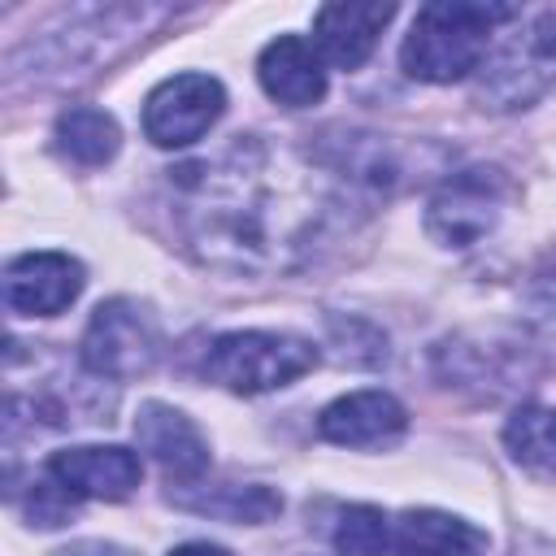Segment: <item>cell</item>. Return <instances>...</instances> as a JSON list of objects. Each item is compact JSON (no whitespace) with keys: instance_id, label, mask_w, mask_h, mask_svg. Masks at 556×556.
Returning <instances> with one entry per match:
<instances>
[{"instance_id":"1","label":"cell","mask_w":556,"mask_h":556,"mask_svg":"<svg viewBox=\"0 0 556 556\" xmlns=\"http://www.w3.org/2000/svg\"><path fill=\"white\" fill-rule=\"evenodd\" d=\"M278 169L282 161L256 139H239L217 161L174 169L187 248L235 274L291 265L308 248L317 208H287L295 187L278 182Z\"/></svg>"},{"instance_id":"2","label":"cell","mask_w":556,"mask_h":556,"mask_svg":"<svg viewBox=\"0 0 556 556\" xmlns=\"http://www.w3.org/2000/svg\"><path fill=\"white\" fill-rule=\"evenodd\" d=\"M513 17H517L513 4H469V0L421 4L404 35L400 61L421 83L465 78L469 70H478L495 26H504Z\"/></svg>"},{"instance_id":"3","label":"cell","mask_w":556,"mask_h":556,"mask_svg":"<svg viewBox=\"0 0 556 556\" xmlns=\"http://www.w3.org/2000/svg\"><path fill=\"white\" fill-rule=\"evenodd\" d=\"M313 365H317V348L300 334H278V330H230L217 334L204 352V378L235 395L278 391L304 378Z\"/></svg>"},{"instance_id":"4","label":"cell","mask_w":556,"mask_h":556,"mask_svg":"<svg viewBox=\"0 0 556 556\" xmlns=\"http://www.w3.org/2000/svg\"><path fill=\"white\" fill-rule=\"evenodd\" d=\"M556 87V9H543L482 70L478 96L491 109H526Z\"/></svg>"},{"instance_id":"5","label":"cell","mask_w":556,"mask_h":556,"mask_svg":"<svg viewBox=\"0 0 556 556\" xmlns=\"http://www.w3.org/2000/svg\"><path fill=\"white\" fill-rule=\"evenodd\" d=\"M161 356V334L156 321L148 317V308H139L135 300H104L87 330H83V365L96 378H139L156 365Z\"/></svg>"},{"instance_id":"6","label":"cell","mask_w":556,"mask_h":556,"mask_svg":"<svg viewBox=\"0 0 556 556\" xmlns=\"http://www.w3.org/2000/svg\"><path fill=\"white\" fill-rule=\"evenodd\" d=\"M504 200H508V178L500 169L491 165L460 169L430 195L426 230L443 248H469L500 222Z\"/></svg>"},{"instance_id":"7","label":"cell","mask_w":556,"mask_h":556,"mask_svg":"<svg viewBox=\"0 0 556 556\" xmlns=\"http://www.w3.org/2000/svg\"><path fill=\"white\" fill-rule=\"evenodd\" d=\"M226 109V91L213 74H174L143 100V130L156 148L195 143Z\"/></svg>"},{"instance_id":"8","label":"cell","mask_w":556,"mask_h":556,"mask_svg":"<svg viewBox=\"0 0 556 556\" xmlns=\"http://www.w3.org/2000/svg\"><path fill=\"white\" fill-rule=\"evenodd\" d=\"M83 291V265L65 252H26L4 269V304L17 317H56Z\"/></svg>"},{"instance_id":"9","label":"cell","mask_w":556,"mask_h":556,"mask_svg":"<svg viewBox=\"0 0 556 556\" xmlns=\"http://www.w3.org/2000/svg\"><path fill=\"white\" fill-rule=\"evenodd\" d=\"M135 443L161 465V473L169 482H195L208 469V443H204L200 426L187 413H178V408H169L161 400L139 404Z\"/></svg>"},{"instance_id":"10","label":"cell","mask_w":556,"mask_h":556,"mask_svg":"<svg viewBox=\"0 0 556 556\" xmlns=\"http://www.w3.org/2000/svg\"><path fill=\"white\" fill-rule=\"evenodd\" d=\"M48 473L74 491V495H87V500H126L139 478H143V465L130 447H117V443H83V447H61L48 456Z\"/></svg>"},{"instance_id":"11","label":"cell","mask_w":556,"mask_h":556,"mask_svg":"<svg viewBox=\"0 0 556 556\" xmlns=\"http://www.w3.org/2000/svg\"><path fill=\"white\" fill-rule=\"evenodd\" d=\"M404 426H408V413L387 391L339 395L317 417V434L326 443H339V447H387V443H395L404 434Z\"/></svg>"},{"instance_id":"12","label":"cell","mask_w":556,"mask_h":556,"mask_svg":"<svg viewBox=\"0 0 556 556\" xmlns=\"http://www.w3.org/2000/svg\"><path fill=\"white\" fill-rule=\"evenodd\" d=\"M391 17H395V4H326V9H317V17H313L317 56H326L339 70H361Z\"/></svg>"},{"instance_id":"13","label":"cell","mask_w":556,"mask_h":556,"mask_svg":"<svg viewBox=\"0 0 556 556\" xmlns=\"http://www.w3.org/2000/svg\"><path fill=\"white\" fill-rule=\"evenodd\" d=\"M256 78H261L265 96L287 109H308L326 96L321 56L300 35H278L274 43H265V52L256 61Z\"/></svg>"},{"instance_id":"14","label":"cell","mask_w":556,"mask_h":556,"mask_svg":"<svg viewBox=\"0 0 556 556\" xmlns=\"http://www.w3.org/2000/svg\"><path fill=\"white\" fill-rule=\"evenodd\" d=\"M486 534L452 513L439 508H408L400 521H391L387 556H482Z\"/></svg>"},{"instance_id":"15","label":"cell","mask_w":556,"mask_h":556,"mask_svg":"<svg viewBox=\"0 0 556 556\" xmlns=\"http://www.w3.org/2000/svg\"><path fill=\"white\" fill-rule=\"evenodd\" d=\"M52 139H56L61 156H70L74 165H104V161H113V152L122 143V130L104 109L74 104L56 117Z\"/></svg>"},{"instance_id":"16","label":"cell","mask_w":556,"mask_h":556,"mask_svg":"<svg viewBox=\"0 0 556 556\" xmlns=\"http://www.w3.org/2000/svg\"><path fill=\"white\" fill-rule=\"evenodd\" d=\"M178 508L200 513V517H217V521H243V526H261L274 521L282 513V495L274 486H213L204 495H169Z\"/></svg>"},{"instance_id":"17","label":"cell","mask_w":556,"mask_h":556,"mask_svg":"<svg viewBox=\"0 0 556 556\" xmlns=\"http://www.w3.org/2000/svg\"><path fill=\"white\" fill-rule=\"evenodd\" d=\"M504 447L530 473L556 478V408H547V404H521L504 421Z\"/></svg>"},{"instance_id":"18","label":"cell","mask_w":556,"mask_h":556,"mask_svg":"<svg viewBox=\"0 0 556 556\" xmlns=\"http://www.w3.org/2000/svg\"><path fill=\"white\" fill-rule=\"evenodd\" d=\"M387 534H391V521L378 508L352 504L339 513L334 547H339V556H387Z\"/></svg>"},{"instance_id":"19","label":"cell","mask_w":556,"mask_h":556,"mask_svg":"<svg viewBox=\"0 0 556 556\" xmlns=\"http://www.w3.org/2000/svg\"><path fill=\"white\" fill-rule=\"evenodd\" d=\"M74 508H78V495L65 491L52 473H48L43 482H35V491H30V500H26V517H30V526H43V530L65 526V521L74 517Z\"/></svg>"},{"instance_id":"20","label":"cell","mask_w":556,"mask_h":556,"mask_svg":"<svg viewBox=\"0 0 556 556\" xmlns=\"http://www.w3.org/2000/svg\"><path fill=\"white\" fill-rule=\"evenodd\" d=\"M169 556H230V552L217 547V543H182V547H174Z\"/></svg>"},{"instance_id":"21","label":"cell","mask_w":556,"mask_h":556,"mask_svg":"<svg viewBox=\"0 0 556 556\" xmlns=\"http://www.w3.org/2000/svg\"><path fill=\"white\" fill-rule=\"evenodd\" d=\"M552 308H556V282H552Z\"/></svg>"}]
</instances>
